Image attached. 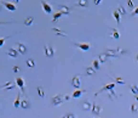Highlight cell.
Returning <instances> with one entry per match:
<instances>
[{
    "label": "cell",
    "instance_id": "4fadbf2b",
    "mask_svg": "<svg viewBox=\"0 0 138 118\" xmlns=\"http://www.w3.org/2000/svg\"><path fill=\"white\" fill-rule=\"evenodd\" d=\"M98 58H99L98 61H99L101 63H104V62H107V61H108V58H111V57H110V56H108L105 52H102V54H99Z\"/></svg>",
    "mask_w": 138,
    "mask_h": 118
},
{
    "label": "cell",
    "instance_id": "e0dca14e",
    "mask_svg": "<svg viewBox=\"0 0 138 118\" xmlns=\"http://www.w3.org/2000/svg\"><path fill=\"white\" fill-rule=\"evenodd\" d=\"M3 5H4L7 10H10V11H16V6H15L13 4H11V3H6V1H4Z\"/></svg>",
    "mask_w": 138,
    "mask_h": 118
},
{
    "label": "cell",
    "instance_id": "8992f818",
    "mask_svg": "<svg viewBox=\"0 0 138 118\" xmlns=\"http://www.w3.org/2000/svg\"><path fill=\"white\" fill-rule=\"evenodd\" d=\"M110 89H115V84H114V83H110V84H107V85L102 87L99 90L94 94V96H97L98 94H101V93H103V91H108V90H110Z\"/></svg>",
    "mask_w": 138,
    "mask_h": 118
},
{
    "label": "cell",
    "instance_id": "74e56055",
    "mask_svg": "<svg viewBox=\"0 0 138 118\" xmlns=\"http://www.w3.org/2000/svg\"><path fill=\"white\" fill-rule=\"evenodd\" d=\"M101 1H102V0H93V4H94V5H99Z\"/></svg>",
    "mask_w": 138,
    "mask_h": 118
},
{
    "label": "cell",
    "instance_id": "f35d334b",
    "mask_svg": "<svg viewBox=\"0 0 138 118\" xmlns=\"http://www.w3.org/2000/svg\"><path fill=\"white\" fill-rule=\"evenodd\" d=\"M70 100V96H64V101H69Z\"/></svg>",
    "mask_w": 138,
    "mask_h": 118
},
{
    "label": "cell",
    "instance_id": "4dcf8cb0",
    "mask_svg": "<svg viewBox=\"0 0 138 118\" xmlns=\"http://www.w3.org/2000/svg\"><path fill=\"white\" fill-rule=\"evenodd\" d=\"M115 78V82L116 83H119V84H125V81L122 79L121 77H114Z\"/></svg>",
    "mask_w": 138,
    "mask_h": 118
},
{
    "label": "cell",
    "instance_id": "83f0119b",
    "mask_svg": "<svg viewBox=\"0 0 138 118\" xmlns=\"http://www.w3.org/2000/svg\"><path fill=\"white\" fill-rule=\"evenodd\" d=\"M19 102H21V93L19 94H17V99L15 100V102H13V106L17 108V107H19Z\"/></svg>",
    "mask_w": 138,
    "mask_h": 118
},
{
    "label": "cell",
    "instance_id": "44dd1931",
    "mask_svg": "<svg viewBox=\"0 0 138 118\" xmlns=\"http://www.w3.org/2000/svg\"><path fill=\"white\" fill-rule=\"evenodd\" d=\"M117 12H119V15H121V16H125V15H126V10H125V7H124L121 4L117 5Z\"/></svg>",
    "mask_w": 138,
    "mask_h": 118
},
{
    "label": "cell",
    "instance_id": "ba28073f",
    "mask_svg": "<svg viewBox=\"0 0 138 118\" xmlns=\"http://www.w3.org/2000/svg\"><path fill=\"white\" fill-rule=\"evenodd\" d=\"M41 6H43V10L46 12V13H51L52 12V6L50 4H47L45 0H41Z\"/></svg>",
    "mask_w": 138,
    "mask_h": 118
},
{
    "label": "cell",
    "instance_id": "ac0fdd59",
    "mask_svg": "<svg viewBox=\"0 0 138 118\" xmlns=\"http://www.w3.org/2000/svg\"><path fill=\"white\" fill-rule=\"evenodd\" d=\"M26 26H32L33 23H34V17L33 16H29V17H27L26 19H24V22H23Z\"/></svg>",
    "mask_w": 138,
    "mask_h": 118
},
{
    "label": "cell",
    "instance_id": "b9f144b4",
    "mask_svg": "<svg viewBox=\"0 0 138 118\" xmlns=\"http://www.w3.org/2000/svg\"><path fill=\"white\" fill-rule=\"evenodd\" d=\"M5 23H7V22H0V25H5Z\"/></svg>",
    "mask_w": 138,
    "mask_h": 118
},
{
    "label": "cell",
    "instance_id": "8fae6325",
    "mask_svg": "<svg viewBox=\"0 0 138 118\" xmlns=\"http://www.w3.org/2000/svg\"><path fill=\"white\" fill-rule=\"evenodd\" d=\"M16 84L18 85V88L21 89L22 93H24V79L23 78H16Z\"/></svg>",
    "mask_w": 138,
    "mask_h": 118
},
{
    "label": "cell",
    "instance_id": "f1b7e54d",
    "mask_svg": "<svg viewBox=\"0 0 138 118\" xmlns=\"http://www.w3.org/2000/svg\"><path fill=\"white\" fill-rule=\"evenodd\" d=\"M61 16H63V15H62L60 11H58V12H56V13L53 15V17H52V22H57L58 19H60V17H61Z\"/></svg>",
    "mask_w": 138,
    "mask_h": 118
},
{
    "label": "cell",
    "instance_id": "ab89813d",
    "mask_svg": "<svg viewBox=\"0 0 138 118\" xmlns=\"http://www.w3.org/2000/svg\"><path fill=\"white\" fill-rule=\"evenodd\" d=\"M1 10H3V1L0 0V11H1Z\"/></svg>",
    "mask_w": 138,
    "mask_h": 118
},
{
    "label": "cell",
    "instance_id": "484cf974",
    "mask_svg": "<svg viewBox=\"0 0 138 118\" xmlns=\"http://www.w3.org/2000/svg\"><path fill=\"white\" fill-rule=\"evenodd\" d=\"M36 90H38V94H39V96H40L41 99H44V97H45V91H44L43 87H38V88H36Z\"/></svg>",
    "mask_w": 138,
    "mask_h": 118
},
{
    "label": "cell",
    "instance_id": "f546056e",
    "mask_svg": "<svg viewBox=\"0 0 138 118\" xmlns=\"http://www.w3.org/2000/svg\"><path fill=\"white\" fill-rule=\"evenodd\" d=\"M96 71H98V69H101V62L98 61V60H93V66H92Z\"/></svg>",
    "mask_w": 138,
    "mask_h": 118
},
{
    "label": "cell",
    "instance_id": "3957f363",
    "mask_svg": "<svg viewBox=\"0 0 138 118\" xmlns=\"http://www.w3.org/2000/svg\"><path fill=\"white\" fill-rule=\"evenodd\" d=\"M90 111L92 112L93 116H99L101 112H102V107L98 105L97 102H93V104L91 105V110H90Z\"/></svg>",
    "mask_w": 138,
    "mask_h": 118
},
{
    "label": "cell",
    "instance_id": "30bf717a",
    "mask_svg": "<svg viewBox=\"0 0 138 118\" xmlns=\"http://www.w3.org/2000/svg\"><path fill=\"white\" fill-rule=\"evenodd\" d=\"M6 55L10 56L11 58H17V57H18V51H17L16 49H12V48H11V49H9V50L6 51Z\"/></svg>",
    "mask_w": 138,
    "mask_h": 118
},
{
    "label": "cell",
    "instance_id": "6da1fadb",
    "mask_svg": "<svg viewBox=\"0 0 138 118\" xmlns=\"http://www.w3.org/2000/svg\"><path fill=\"white\" fill-rule=\"evenodd\" d=\"M63 102H64V95H62V94L55 95V96L52 97V100H51L52 106H60V105H62Z\"/></svg>",
    "mask_w": 138,
    "mask_h": 118
},
{
    "label": "cell",
    "instance_id": "52a82bcc",
    "mask_svg": "<svg viewBox=\"0 0 138 118\" xmlns=\"http://www.w3.org/2000/svg\"><path fill=\"white\" fill-rule=\"evenodd\" d=\"M17 51H18L19 54H22V55H26L27 51H28L27 45H24V44H22V43H17Z\"/></svg>",
    "mask_w": 138,
    "mask_h": 118
},
{
    "label": "cell",
    "instance_id": "d590c367",
    "mask_svg": "<svg viewBox=\"0 0 138 118\" xmlns=\"http://www.w3.org/2000/svg\"><path fill=\"white\" fill-rule=\"evenodd\" d=\"M64 117H67V118H73V117H76V114H74V113H67V114H64Z\"/></svg>",
    "mask_w": 138,
    "mask_h": 118
},
{
    "label": "cell",
    "instance_id": "9a60e30c",
    "mask_svg": "<svg viewBox=\"0 0 138 118\" xmlns=\"http://www.w3.org/2000/svg\"><path fill=\"white\" fill-rule=\"evenodd\" d=\"M84 93H86V90L85 89H76L74 93H73V97H75V99H79Z\"/></svg>",
    "mask_w": 138,
    "mask_h": 118
},
{
    "label": "cell",
    "instance_id": "603a6c76",
    "mask_svg": "<svg viewBox=\"0 0 138 118\" xmlns=\"http://www.w3.org/2000/svg\"><path fill=\"white\" fill-rule=\"evenodd\" d=\"M26 63H27V66H28L29 68H34V67H35V61L33 60V58H27Z\"/></svg>",
    "mask_w": 138,
    "mask_h": 118
},
{
    "label": "cell",
    "instance_id": "e575fe53",
    "mask_svg": "<svg viewBox=\"0 0 138 118\" xmlns=\"http://www.w3.org/2000/svg\"><path fill=\"white\" fill-rule=\"evenodd\" d=\"M12 71H13L15 73H18V72H21V68H19L18 66H13V67H12Z\"/></svg>",
    "mask_w": 138,
    "mask_h": 118
},
{
    "label": "cell",
    "instance_id": "cb8c5ba5",
    "mask_svg": "<svg viewBox=\"0 0 138 118\" xmlns=\"http://www.w3.org/2000/svg\"><path fill=\"white\" fill-rule=\"evenodd\" d=\"M114 39H119L120 38V34H119V32H117V29L116 28H111V34H110Z\"/></svg>",
    "mask_w": 138,
    "mask_h": 118
},
{
    "label": "cell",
    "instance_id": "d6986e66",
    "mask_svg": "<svg viewBox=\"0 0 138 118\" xmlns=\"http://www.w3.org/2000/svg\"><path fill=\"white\" fill-rule=\"evenodd\" d=\"M77 5L81 7H88V0H77Z\"/></svg>",
    "mask_w": 138,
    "mask_h": 118
},
{
    "label": "cell",
    "instance_id": "8d00e7d4",
    "mask_svg": "<svg viewBox=\"0 0 138 118\" xmlns=\"http://www.w3.org/2000/svg\"><path fill=\"white\" fill-rule=\"evenodd\" d=\"M127 4H128L130 9H133V1H132V0H127Z\"/></svg>",
    "mask_w": 138,
    "mask_h": 118
},
{
    "label": "cell",
    "instance_id": "d4e9b609",
    "mask_svg": "<svg viewBox=\"0 0 138 118\" xmlns=\"http://www.w3.org/2000/svg\"><path fill=\"white\" fill-rule=\"evenodd\" d=\"M85 72H86L87 75H93V74L96 73V69H94L93 67H86V68H85Z\"/></svg>",
    "mask_w": 138,
    "mask_h": 118
},
{
    "label": "cell",
    "instance_id": "5b68a950",
    "mask_svg": "<svg viewBox=\"0 0 138 118\" xmlns=\"http://www.w3.org/2000/svg\"><path fill=\"white\" fill-rule=\"evenodd\" d=\"M72 85L75 88V89H79L81 87V82H80V75H74L72 78V81H70Z\"/></svg>",
    "mask_w": 138,
    "mask_h": 118
},
{
    "label": "cell",
    "instance_id": "7bdbcfd3",
    "mask_svg": "<svg viewBox=\"0 0 138 118\" xmlns=\"http://www.w3.org/2000/svg\"><path fill=\"white\" fill-rule=\"evenodd\" d=\"M15 1H16V3H18V1H19V0H15Z\"/></svg>",
    "mask_w": 138,
    "mask_h": 118
},
{
    "label": "cell",
    "instance_id": "2e32d148",
    "mask_svg": "<svg viewBox=\"0 0 138 118\" xmlns=\"http://www.w3.org/2000/svg\"><path fill=\"white\" fill-rule=\"evenodd\" d=\"M52 32H53L55 34H57V35H60V37H68V34H67L66 32L61 31L60 28H52Z\"/></svg>",
    "mask_w": 138,
    "mask_h": 118
},
{
    "label": "cell",
    "instance_id": "836d02e7",
    "mask_svg": "<svg viewBox=\"0 0 138 118\" xmlns=\"http://www.w3.org/2000/svg\"><path fill=\"white\" fill-rule=\"evenodd\" d=\"M131 91L137 96V85H132V87H131Z\"/></svg>",
    "mask_w": 138,
    "mask_h": 118
},
{
    "label": "cell",
    "instance_id": "ffe728a7",
    "mask_svg": "<svg viewBox=\"0 0 138 118\" xmlns=\"http://www.w3.org/2000/svg\"><path fill=\"white\" fill-rule=\"evenodd\" d=\"M109 91V97L111 100H114V99H117V97H119L120 95L119 94H116L115 91H114V89H110V90H108Z\"/></svg>",
    "mask_w": 138,
    "mask_h": 118
},
{
    "label": "cell",
    "instance_id": "d6a6232c",
    "mask_svg": "<svg viewBox=\"0 0 138 118\" xmlns=\"http://www.w3.org/2000/svg\"><path fill=\"white\" fill-rule=\"evenodd\" d=\"M10 37H5V38H0V48H1L3 45H4V43H5V40L6 39H9Z\"/></svg>",
    "mask_w": 138,
    "mask_h": 118
},
{
    "label": "cell",
    "instance_id": "7c38bea8",
    "mask_svg": "<svg viewBox=\"0 0 138 118\" xmlns=\"http://www.w3.org/2000/svg\"><path fill=\"white\" fill-rule=\"evenodd\" d=\"M58 9H60V12H61L62 15H69V13H70V7H69V6L60 5V6H58Z\"/></svg>",
    "mask_w": 138,
    "mask_h": 118
},
{
    "label": "cell",
    "instance_id": "9c48e42d",
    "mask_svg": "<svg viewBox=\"0 0 138 118\" xmlns=\"http://www.w3.org/2000/svg\"><path fill=\"white\" fill-rule=\"evenodd\" d=\"M15 88H16V83L15 82H7L4 85H1L3 90H11V89H15Z\"/></svg>",
    "mask_w": 138,
    "mask_h": 118
},
{
    "label": "cell",
    "instance_id": "4316f807",
    "mask_svg": "<svg viewBox=\"0 0 138 118\" xmlns=\"http://www.w3.org/2000/svg\"><path fill=\"white\" fill-rule=\"evenodd\" d=\"M91 102H88V101H85L84 104H83V110L84 111H90L91 110Z\"/></svg>",
    "mask_w": 138,
    "mask_h": 118
},
{
    "label": "cell",
    "instance_id": "277c9868",
    "mask_svg": "<svg viewBox=\"0 0 138 118\" xmlns=\"http://www.w3.org/2000/svg\"><path fill=\"white\" fill-rule=\"evenodd\" d=\"M44 54L47 57H53L55 56V50H53V48L50 44H45L44 45Z\"/></svg>",
    "mask_w": 138,
    "mask_h": 118
},
{
    "label": "cell",
    "instance_id": "7a4b0ae2",
    "mask_svg": "<svg viewBox=\"0 0 138 118\" xmlns=\"http://www.w3.org/2000/svg\"><path fill=\"white\" fill-rule=\"evenodd\" d=\"M72 45L77 48V49H80V50H83V51H88L91 49V45L88 43H72Z\"/></svg>",
    "mask_w": 138,
    "mask_h": 118
},
{
    "label": "cell",
    "instance_id": "5bb4252c",
    "mask_svg": "<svg viewBox=\"0 0 138 118\" xmlns=\"http://www.w3.org/2000/svg\"><path fill=\"white\" fill-rule=\"evenodd\" d=\"M19 107H22V108H29L30 107V102L27 97H24V99L19 102Z\"/></svg>",
    "mask_w": 138,
    "mask_h": 118
},
{
    "label": "cell",
    "instance_id": "1f68e13d",
    "mask_svg": "<svg viewBox=\"0 0 138 118\" xmlns=\"http://www.w3.org/2000/svg\"><path fill=\"white\" fill-rule=\"evenodd\" d=\"M131 112L134 113V114H137V104H132L131 105Z\"/></svg>",
    "mask_w": 138,
    "mask_h": 118
},
{
    "label": "cell",
    "instance_id": "7402d4cb",
    "mask_svg": "<svg viewBox=\"0 0 138 118\" xmlns=\"http://www.w3.org/2000/svg\"><path fill=\"white\" fill-rule=\"evenodd\" d=\"M113 16H114V18H115L116 23H117V25H120V22H121V17H120L119 12H117V11H113Z\"/></svg>",
    "mask_w": 138,
    "mask_h": 118
},
{
    "label": "cell",
    "instance_id": "60d3db41",
    "mask_svg": "<svg viewBox=\"0 0 138 118\" xmlns=\"http://www.w3.org/2000/svg\"><path fill=\"white\" fill-rule=\"evenodd\" d=\"M131 16H137V10H134L133 12H132V15Z\"/></svg>",
    "mask_w": 138,
    "mask_h": 118
}]
</instances>
